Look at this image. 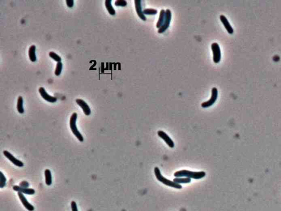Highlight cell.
<instances>
[{"mask_svg":"<svg viewBox=\"0 0 281 211\" xmlns=\"http://www.w3.org/2000/svg\"><path fill=\"white\" fill-rule=\"evenodd\" d=\"M206 175L205 171H192L188 170H181L176 171L174 173V177H189L190 179H200Z\"/></svg>","mask_w":281,"mask_h":211,"instance_id":"6da1fadb","label":"cell"},{"mask_svg":"<svg viewBox=\"0 0 281 211\" xmlns=\"http://www.w3.org/2000/svg\"><path fill=\"white\" fill-rule=\"evenodd\" d=\"M154 174H155L156 178L157 179V180L159 181H160L162 183L164 184L165 185L171 187L176 188L177 189H181L182 188V187L181 185H180L179 184L176 183H175L174 181H170L168 179L165 178V177H164L161 174L160 171V169H159L158 167H155L154 169Z\"/></svg>","mask_w":281,"mask_h":211,"instance_id":"7a4b0ae2","label":"cell"},{"mask_svg":"<svg viewBox=\"0 0 281 211\" xmlns=\"http://www.w3.org/2000/svg\"><path fill=\"white\" fill-rule=\"evenodd\" d=\"M77 113L74 112L73 113L72 116L70 117V127L71 131L73 132V134L76 136V138L80 141H84V137L82 134L80 133L79 131L77 128Z\"/></svg>","mask_w":281,"mask_h":211,"instance_id":"3957f363","label":"cell"},{"mask_svg":"<svg viewBox=\"0 0 281 211\" xmlns=\"http://www.w3.org/2000/svg\"><path fill=\"white\" fill-rule=\"evenodd\" d=\"M217 96H218V90H217V88H212L211 96L210 100L204 102H203L201 104V106L203 108H208V107H210L212 105H213L214 103L216 101Z\"/></svg>","mask_w":281,"mask_h":211,"instance_id":"277c9868","label":"cell"},{"mask_svg":"<svg viewBox=\"0 0 281 211\" xmlns=\"http://www.w3.org/2000/svg\"><path fill=\"white\" fill-rule=\"evenodd\" d=\"M211 47L213 53V61L214 63H218L220 61L221 57L220 46L217 43H214L211 44Z\"/></svg>","mask_w":281,"mask_h":211,"instance_id":"5b68a950","label":"cell"},{"mask_svg":"<svg viewBox=\"0 0 281 211\" xmlns=\"http://www.w3.org/2000/svg\"><path fill=\"white\" fill-rule=\"evenodd\" d=\"M171 16H172V14H171V11L170 9H166L165 21L164 22L163 25L158 29V33L159 34L163 33L168 29L170 24V21H171Z\"/></svg>","mask_w":281,"mask_h":211,"instance_id":"8992f818","label":"cell"},{"mask_svg":"<svg viewBox=\"0 0 281 211\" xmlns=\"http://www.w3.org/2000/svg\"><path fill=\"white\" fill-rule=\"evenodd\" d=\"M3 153L4 156H5L7 159H9V161L12 162L13 164H14V165L18 167H22L24 166V163L23 162L21 161L20 160L17 159L8 151H4Z\"/></svg>","mask_w":281,"mask_h":211,"instance_id":"52a82bcc","label":"cell"},{"mask_svg":"<svg viewBox=\"0 0 281 211\" xmlns=\"http://www.w3.org/2000/svg\"><path fill=\"white\" fill-rule=\"evenodd\" d=\"M158 135L160 138H162V139L166 142V144H167L170 148L174 147L175 144L174 141L172 140L171 138L168 135L165 133V132L162 130H159L158 132Z\"/></svg>","mask_w":281,"mask_h":211,"instance_id":"ba28073f","label":"cell"},{"mask_svg":"<svg viewBox=\"0 0 281 211\" xmlns=\"http://www.w3.org/2000/svg\"><path fill=\"white\" fill-rule=\"evenodd\" d=\"M39 91L40 92V94L41 96V97L46 101H48L51 103H55L57 101V98L55 97H53L49 95L47 92L46 91L45 89H44L43 87H41L39 88Z\"/></svg>","mask_w":281,"mask_h":211,"instance_id":"9c48e42d","label":"cell"},{"mask_svg":"<svg viewBox=\"0 0 281 211\" xmlns=\"http://www.w3.org/2000/svg\"><path fill=\"white\" fill-rule=\"evenodd\" d=\"M77 104L79 106L83 109L84 113H85L86 116H90L91 114V109L89 107L88 104L85 101H84L82 99L77 98L76 100Z\"/></svg>","mask_w":281,"mask_h":211,"instance_id":"30bf717a","label":"cell"},{"mask_svg":"<svg viewBox=\"0 0 281 211\" xmlns=\"http://www.w3.org/2000/svg\"><path fill=\"white\" fill-rule=\"evenodd\" d=\"M18 195L19 196V198L20 199L22 204L24 206L25 208L27 209H28L29 211H34L35 209L34 206L32 205H31L29 202H28V200L25 197L24 194L21 193H18Z\"/></svg>","mask_w":281,"mask_h":211,"instance_id":"8fae6325","label":"cell"},{"mask_svg":"<svg viewBox=\"0 0 281 211\" xmlns=\"http://www.w3.org/2000/svg\"><path fill=\"white\" fill-rule=\"evenodd\" d=\"M135 4V8L137 15L142 21H146L147 20V18L144 14L143 11L142 10V6H141V1L140 0H135L134 1Z\"/></svg>","mask_w":281,"mask_h":211,"instance_id":"7c38bea8","label":"cell"},{"mask_svg":"<svg viewBox=\"0 0 281 211\" xmlns=\"http://www.w3.org/2000/svg\"><path fill=\"white\" fill-rule=\"evenodd\" d=\"M13 190L15 191H17L18 193H21L27 194V195H33L35 193V191L33 189L24 188L20 186H18V185L13 186Z\"/></svg>","mask_w":281,"mask_h":211,"instance_id":"4fadbf2b","label":"cell"},{"mask_svg":"<svg viewBox=\"0 0 281 211\" xmlns=\"http://www.w3.org/2000/svg\"><path fill=\"white\" fill-rule=\"evenodd\" d=\"M220 21L223 23L225 28L226 29L227 32L230 34H232L233 33V29L232 27V26L230 24L229 21L226 17L224 15H221L220 16Z\"/></svg>","mask_w":281,"mask_h":211,"instance_id":"5bb4252c","label":"cell"},{"mask_svg":"<svg viewBox=\"0 0 281 211\" xmlns=\"http://www.w3.org/2000/svg\"><path fill=\"white\" fill-rule=\"evenodd\" d=\"M165 16H166V11H165L164 9H162L159 14V19L156 25V28L159 29L163 25L164 22L165 21Z\"/></svg>","mask_w":281,"mask_h":211,"instance_id":"9a60e30c","label":"cell"},{"mask_svg":"<svg viewBox=\"0 0 281 211\" xmlns=\"http://www.w3.org/2000/svg\"><path fill=\"white\" fill-rule=\"evenodd\" d=\"M36 51V46L32 45L30 47L29 49V57L31 61L35 62L36 61V56L35 54Z\"/></svg>","mask_w":281,"mask_h":211,"instance_id":"2e32d148","label":"cell"},{"mask_svg":"<svg viewBox=\"0 0 281 211\" xmlns=\"http://www.w3.org/2000/svg\"><path fill=\"white\" fill-rule=\"evenodd\" d=\"M105 6L107 8V11H108V12L110 15H114L115 14V11L114 9V8L112 5L111 0H106L105 1Z\"/></svg>","mask_w":281,"mask_h":211,"instance_id":"e0dca14e","label":"cell"},{"mask_svg":"<svg viewBox=\"0 0 281 211\" xmlns=\"http://www.w3.org/2000/svg\"><path fill=\"white\" fill-rule=\"evenodd\" d=\"M45 182L46 185L48 186H50L52 183V174L50 170L47 169L45 171Z\"/></svg>","mask_w":281,"mask_h":211,"instance_id":"ac0fdd59","label":"cell"},{"mask_svg":"<svg viewBox=\"0 0 281 211\" xmlns=\"http://www.w3.org/2000/svg\"><path fill=\"white\" fill-rule=\"evenodd\" d=\"M17 108L19 113L23 114L24 112V110L23 108V99L21 96H19L18 98Z\"/></svg>","mask_w":281,"mask_h":211,"instance_id":"d6986e66","label":"cell"},{"mask_svg":"<svg viewBox=\"0 0 281 211\" xmlns=\"http://www.w3.org/2000/svg\"><path fill=\"white\" fill-rule=\"evenodd\" d=\"M174 181L175 183L177 184L190 183L191 181V179L189 177H176L174 179Z\"/></svg>","mask_w":281,"mask_h":211,"instance_id":"ffe728a7","label":"cell"},{"mask_svg":"<svg viewBox=\"0 0 281 211\" xmlns=\"http://www.w3.org/2000/svg\"><path fill=\"white\" fill-rule=\"evenodd\" d=\"M63 68V64L61 62H58L56 66L55 71V74L56 76H59L61 73L62 70Z\"/></svg>","mask_w":281,"mask_h":211,"instance_id":"44dd1931","label":"cell"},{"mask_svg":"<svg viewBox=\"0 0 281 211\" xmlns=\"http://www.w3.org/2000/svg\"><path fill=\"white\" fill-rule=\"evenodd\" d=\"M6 177L4 175L2 171L0 172V187L3 188L5 187L6 184Z\"/></svg>","mask_w":281,"mask_h":211,"instance_id":"7402d4cb","label":"cell"},{"mask_svg":"<svg viewBox=\"0 0 281 211\" xmlns=\"http://www.w3.org/2000/svg\"><path fill=\"white\" fill-rule=\"evenodd\" d=\"M157 12H158L157 10L153 9V8H146L143 11L144 14H147V15H155V14H156Z\"/></svg>","mask_w":281,"mask_h":211,"instance_id":"603a6c76","label":"cell"},{"mask_svg":"<svg viewBox=\"0 0 281 211\" xmlns=\"http://www.w3.org/2000/svg\"><path fill=\"white\" fill-rule=\"evenodd\" d=\"M49 57L51 58H52L53 59H54L55 61L57 62H61L62 58L59 56H58L57 54H56L55 52H50L49 53Z\"/></svg>","mask_w":281,"mask_h":211,"instance_id":"cb8c5ba5","label":"cell"},{"mask_svg":"<svg viewBox=\"0 0 281 211\" xmlns=\"http://www.w3.org/2000/svg\"><path fill=\"white\" fill-rule=\"evenodd\" d=\"M128 3L125 0H117L115 2V5L116 6L125 7Z\"/></svg>","mask_w":281,"mask_h":211,"instance_id":"d4e9b609","label":"cell"},{"mask_svg":"<svg viewBox=\"0 0 281 211\" xmlns=\"http://www.w3.org/2000/svg\"><path fill=\"white\" fill-rule=\"evenodd\" d=\"M71 208L72 211H78L77 203L74 201H73L71 203Z\"/></svg>","mask_w":281,"mask_h":211,"instance_id":"484cf974","label":"cell"},{"mask_svg":"<svg viewBox=\"0 0 281 211\" xmlns=\"http://www.w3.org/2000/svg\"><path fill=\"white\" fill-rule=\"evenodd\" d=\"M19 186L22 187H24V188H28V187H29V184L28 183L27 181H22L20 183Z\"/></svg>","mask_w":281,"mask_h":211,"instance_id":"4316f807","label":"cell"},{"mask_svg":"<svg viewBox=\"0 0 281 211\" xmlns=\"http://www.w3.org/2000/svg\"><path fill=\"white\" fill-rule=\"evenodd\" d=\"M66 3L68 7L69 8L73 7L74 6V1L73 0H67Z\"/></svg>","mask_w":281,"mask_h":211,"instance_id":"83f0119b","label":"cell"}]
</instances>
